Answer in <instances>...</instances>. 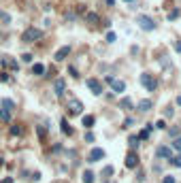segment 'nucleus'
Returning a JSON list of instances; mask_svg holds the SVG:
<instances>
[{
    "instance_id": "obj_1",
    "label": "nucleus",
    "mask_w": 181,
    "mask_h": 183,
    "mask_svg": "<svg viewBox=\"0 0 181 183\" xmlns=\"http://www.w3.org/2000/svg\"><path fill=\"white\" fill-rule=\"evenodd\" d=\"M41 36H43V30H38V28H26L24 34H21V40L24 43H36Z\"/></svg>"
},
{
    "instance_id": "obj_2",
    "label": "nucleus",
    "mask_w": 181,
    "mask_h": 183,
    "mask_svg": "<svg viewBox=\"0 0 181 183\" xmlns=\"http://www.w3.org/2000/svg\"><path fill=\"white\" fill-rule=\"evenodd\" d=\"M136 23H139V28L145 30V32H153V30H156V21L149 17V15H139V17H136Z\"/></svg>"
},
{
    "instance_id": "obj_3",
    "label": "nucleus",
    "mask_w": 181,
    "mask_h": 183,
    "mask_svg": "<svg viewBox=\"0 0 181 183\" xmlns=\"http://www.w3.org/2000/svg\"><path fill=\"white\" fill-rule=\"evenodd\" d=\"M141 83H143V87L147 92H153V90H156V85H158V83H156V79H153L149 73H143V74H141Z\"/></svg>"
},
{
    "instance_id": "obj_4",
    "label": "nucleus",
    "mask_w": 181,
    "mask_h": 183,
    "mask_svg": "<svg viewBox=\"0 0 181 183\" xmlns=\"http://www.w3.org/2000/svg\"><path fill=\"white\" fill-rule=\"evenodd\" d=\"M85 85L92 90L94 96H100V94H102V85H100V81H98V79H88V81H85Z\"/></svg>"
},
{
    "instance_id": "obj_5",
    "label": "nucleus",
    "mask_w": 181,
    "mask_h": 183,
    "mask_svg": "<svg viewBox=\"0 0 181 183\" xmlns=\"http://www.w3.org/2000/svg\"><path fill=\"white\" fill-rule=\"evenodd\" d=\"M68 53H71V45H64V47H60V49L55 51L54 60H55V62H62V60H66V57H68Z\"/></svg>"
},
{
    "instance_id": "obj_6",
    "label": "nucleus",
    "mask_w": 181,
    "mask_h": 183,
    "mask_svg": "<svg viewBox=\"0 0 181 183\" xmlns=\"http://www.w3.org/2000/svg\"><path fill=\"white\" fill-rule=\"evenodd\" d=\"M105 158V149H100V147H94L90 151V158H88V162H98V160H102Z\"/></svg>"
},
{
    "instance_id": "obj_7",
    "label": "nucleus",
    "mask_w": 181,
    "mask_h": 183,
    "mask_svg": "<svg viewBox=\"0 0 181 183\" xmlns=\"http://www.w3.org/2000/svg\"><path fill=\"white\" fill-rule=\"evenodd\" d=\"M136 166H139V155L134 151H130L126 155V168H136Z\"/></svg>"
},
{
    "instance_id": "obj_8",
    "label": "nucleus",
    "mask_w": 181,
    "mask_h": 183,
    "mask_svg": "<svg viewBox=\"0 0 181 183\" xmlns=\"http://www.w3.org/2000/svg\"><path fill=\"white\" fill-rule=\"evenodd\" d=\"M68 109H71L72 115H79V113L83 111V104H81V100H75V98H72L71 102H68Z\"/></svg>"
},
{
    "instance_id": "obj_9",
    "label": "nucleus",
    "mask_w": 181,
    "mask_h": 183,
    "mask_svg": "<svg viewBox=\"0 0 181 183\" xmlns=\"http://www.w3.org/2000/svg\"><path fill=\"white\" fill-rule=\"evenodd\" d=\"M156 155H158V158H168V160H170V158H173V153H170V147H166V145L158 147V149H156Z\"/></svg>"
},
{
    "instance_id": "obj_10",
    "label": "nucleus",
    "mask_w": 181,
    "mask_h": 183,
    "mask_svg": "<svg viewBox=\"0 0 181 183\" xmlns=\"http://www.w3.org/2000/svg\"><path fill=\"white\" fill-rule=\"evenodd\" d=\"M54 90H55V96H62V94H64V90H66V83H64V79H55Z\"/></svg>"
},
{
    "instance_id": "obj_11",
    "label": "nucleus",
    "mask_w": 181,
    "mask_h": 183,
    "mask_svg": "<svg viewBox=\"0 0 181 183\" xmlns=\"http://www.w3.org/2000/svg\"><path fill=\"white\" fill-rule=\"evenodd\" d=\"M111 85H113V92H115V94H122V92H126V83H124V81H117V79H113V81H111Z\"/></svg>"
},
{
    "instance_id": "obj_12",
    "label": "nucleus",
    "mask_w": 181,
    "mask_h": 183,
    "mask_svg": "<svg viewBox=\"0 0 181 183\" xmlns=\"http://www.w3.org/2000/svg\"><path fill=\"white\" fill-rule=\"evenodd\" d=\"M81 124H83V128H94V124H96V117L94 115H83V119H81Z\"/></svg>"
},
{
    "instance_id": "obj_13",
    "label": "nucleus",
    "mask_w": 181,
    "mask_h": 183,
    "mask_svg": "<svg viewBox=\"0 0 181 183\" xmlns=\"http://www.w3.org/2000/svg\"><path fill=\"white\" fill-rule=\"evenodd\" d=\"M32 73H34L36 77H43V74L47 73V66H45V64H32Z\"/></svg>"
},
{
    "instance_id": "obj_14",
    "label": "nucleus",
    "mask_w": 181,
    "mask_h": 183,
    "mask_svg": "<svg viewBox=\"0 0 181 183\" xmlns=\"http://www.w3.org/2000/svg\"><path fill=\"white\" fill-rule=\"evenodd\" d=\"M151 130H153V124H147V128L139 132V141H147V138H149V132H151Z\"/></svg>"
},
{
    "instance_id": "obj_15",
    "label": "nucleus",
    "mask_w": 181,
    "mask_h": 183,
    "mask_svg": "<svg viewBox=\"0 0 181 183\" xmlns=\"http://www.w3.org/2000/svg\"><path fill=\"white\" fill-rule=\"evenodd\" d=\"M151 107H153V102H151V100H141V102H139V111H141V113L151 111Z\"/></svg>"
},
{
    "instance_id": "obj_16",
    "label": "nucleus",
    "mask_w": 181,
    "mask_h": 183,
    "mask_svg": "<svg viewBox=\"0 0 181 183\" xmlns=\"http://www.w3.org/2000/svg\"><path fill=\"white\" fill-rule=\"evenodd\" d=\"M60 126H62V132H64L66 136H71V134H72V128H71V124H68L66 119H62V121H60Z\"/></svg>"
},
{
    "instance_id": "obj_17",
    "label": "nucleus",
    "mask_w": 181,
    "mask_h": 183,
    "mask_svg": "<svg viewBox=\"0 0 181 183\" xmlns=\"http://www.w3.org/2000/svg\"><path fill=\"white\" fill-rule=\"evenodd\" d=\"M2 109H9L11 113H13V109H15V102H13L11 98H2Z\"/></svg>"
},
{
    "instance_id": "obj_18",
    "label": "nucleus",
    "mask_w": 181,
    "mask_h": 183,
    "mask_svg": "<svg viewBox=\"0 0 181 183\" xmlns=\"http://www.w3.org/2000/svg\"><path fill=\"white\" fill-rule=\"evenodd\" d=\"M0 119H2V121H11V111L9 109H0Z\"/></svg>"
},
{
    "instance_id": "obj_19",
    "label": "nucleus",
    "mask_w": 181,
    "mask_h": 183,
    "mask_svg": "<svg viewBox=\"0 0 181 183\" xmlns=\"http://www.w3.org/2000/svg\"><path fill=\"white\" fill-rule=\"evenodd\" d=\"M83 183H94V172H92V170H85V172H83Z\"/></svg>"
},
{
    "instance_id": "obj_20",
    "label": "nucleus",
    "mask_w": 181,
    "mask_h": 183,
    "mask_svg": "<svg viewBox=\"0 0 181 183\" xmlns=\"http://www.w3.org/2000/svg\"><path fill=\"white\" fill-rule=\"evenodd\" d=\"M168 162L175 166V168H181V155H173V158L168 160Z\"/></svg>"
},
{
    "instance_id": "obj_21",
    "label": "nucleus",
    "mask_w": 181,
    "mask_h": 183,
    "mask_svg": "<svg viewBox=\"0 0 181 183\" xmlns=\"http://www.w3.org/2000/svg\"><path fill=\"white\" fill-rule=\"evenodd\" d=\"M19 134H21V126H19V124H13V126H11V136H19Z\"/></svg>"
},
{
    "instance_id": "obj_22",
    "label": "nucleus",
    "mask_w": 181,
    "mask_h": 183,
    "mask_svg": "<svg viewBox=\"0 0 181 183\" xmlns=\"http://www.w3.org/2000/svg\"><path fill=\"white\" fill-rule=\"evenodd\" d=\"M119 107H122V109H130V107H132V100H130V98H122Z\"/></svg>"
},
{
    "instance_id": "obj_23",
    "label": "nucleus",
    "mask_w": 181,
    "mask_h": 183,
    "mask_svg": "<svg viewBox=\"0 0 181 183\" xmlns=\"http://www.w3.org/2000/svg\"><path fill=\"white\" fill-rule=\"evenodd\" d=\"M6 66H11V70H19V64L15 62V60H11V57L6 60Z\"/></svg>"
},
{
    "instance_id": "obj_24",
    "label": "nucleus",
    "mask_w": 181,
    "mask_h": 183,
    "mask_svg": "<svg viewBox=\"0 0 181 183\" xmlns=\"http://www.w3.org/2000/svg\"><path fill=\"white\" fill-rule=\"evenodd\" d=\"M85 19H88L90 23H98V15H96V13H88V15H85Z\"/></svg>"
},
{
    "instance_id": "obj_25",
    "label": "nucleus",
    "mask_w": 181,
    "mask_h": 183,
    "mask_svg": "<svg viewBox=\"0 0 181 183\" xmlns=\"http://www.w3.org/2000/svg\"><path fill=\"white\" fill-rule=\"evenodd\" d=\"M128 145L132 147V149H134V147H139V136H130V138H128Z\"/></svg>"
},
{
    "instance_id": "obj_26",
    "label": "nucleus",
    "mask_w": 181,
    "mask_h": 183,
    "mask_svg": "<svg viewBox=\"0 0 181 183\" xmlns=\"http://www.w3.org/2000/svg\"><path fill=\"white\" fill-rule=\"evenodd\" d=\"M36 134H38V138H45V134H47V128H43V126H36Z\"/></svg>"
},
{
    "instance_id": "obj_27",
    "label": "nucleus",
    "mask_w": 181,
    "mask_h": 183,
    "mask_svg": "<svg viewBox=\"0 0 181 183\" xmlns=\"http://www.w3.org/2000/svg\"><path fill=\"white\" fill-rule=\"evenodd\" d=\"M0 19H2L4 23H11V15H9V13H4V11H0Z\"/></svg>"
},
{
    "instance_id": "obj_28",
    "label": "nucleus",
    "mask_w": 181,
    "mask_h": 183,
    "mask_svg": "<svg viewBox=\"0 0 181 183\" xmlns=\"http://www.w3.org/2000/svg\"><path fill=\"white\" fill-rule=\"evenodd\" d=\"M21 62H24V64H30V62H32V53H24L21 55Z\"/></svg>"
},
{
    "instance_id": "obj_29",
    "label": "nucleus",
    "mask_w": 181,
    "mask_h": 183,
    "mask_svg": "<svg viewBox=\"0 0 181 183\" xmlns=\"http://www.w3.org/2000/svg\"><path fill=\"white\" fill-rule=\"evenodd\" d=\"M153 128H158V130H164V128H166V124H164V119H158V121L153 124Z\"/></svg>"
},
{
    "instance_id": "obj_30",
    "label": "nucleus",
    "mask_w": 181,
    "mask_h": 183,
    "mask_svg": "<svg viewBox=\"0 0 181 183\" xmlns=\"http://www.w3.org/2000/svg\"><path fill=\"white\" fill-rule=\"evenodd\" d=\"M173 147H175L177 151H181V136H177V138L173 141Z\"/></svg>"
},
{
    "instance_id": "obj_31",
    "label": "nucleus",
    "mask_w": 181,
    "mask_h": 183,
    "mask_svg": "<svg viewBox=\"0 0 181 183\" xmlns=\"http://www.w3.org/2000/svg\"><path fill=\"white\" fill-rule=\"evenodd\" d=\"M102 175H105V177H111V175H113V166H105Z\"/></svg>"
},
{
    "instance_id": "obj_32",
    "label": "nucleus",
    "mask_w": 181,
    "mask_h": 183,
    "mask_svg": "<svg viewBox=\"0 0 181 183\" xmlns=\"http://www.w3.org/2000/svg\"><path fill=\"white\" fill-rule=\"evenodd\" d=\"M68 73H71V77H75V79L79 77V70H77L75 66H68Z\"/></svg>"
},
{
    "instance_id": "obj_33",
    "label": "nucleus",
    "mask_w": 181,
    "mask_h": 183,
    "mask_svg": "<svg viewBox=\"0 0 181 183\" xmlns=\"http://www.w3.org/2000/svg\"><path fill=\"white\" fill-rule=\"evenodd\" d=\"M115 32H107V43H115Z\"/></svg>"
},
{
    "instance_id": "obj_34",
    "label": "nucleus",
    "mask_w": 181,
    "mask_h": 183,
    "mask_svg": "<svg viewBox=\"0 0 181 183\" xmlns=\"http://www.w3.org/2000/svg\"><path fill=\"white\" fill-rule=\"evenodd\" d=\"M0 81H2V83H9V81H11V77H9L6 73H0Z\"/></svg>"
},
{
    "instance_id": "obj_35",
    "label": "nucleus",
    "mask_w": 181,
    "mask_h": 183,
    "mask_svg": "<svg viewBox=\"0 0 181 183\" xmlns=\"http://www.w3.org/2000/svg\"><path fill=\"white\" fill-rule=\"evenodd\" d=\"M179 17V11H170L168 13V21H173V19H177Z\"/></svg>"
},
{
    "instance_id": "obj_36",
    "label": "nucleus",
    "mask_w": 181,
    "mask_h": 183,
    "mask_svg": "<svg viewBox=\"0 0 181 183\" xmlns=\"http://www.w3.org/2000/svg\"><path fill=\"white\" fill-rule=\"evenodd\" d=\"M130 126H134V119L132 117H128L126 121H124V128H130Z\"/></svg>"
},
{
    "instance_id": "obj_37",
    "label": "nucleus",
    "mask_w": 181,
    "mask_h": 183,
    "mask_svg": "<svg viewBox=\"0 0 181 183\" xmlns=\"http://www.w3.org/2000/svg\"><path fill=\"white\" fill-rule=\"evenodd\" d=\"M85 141H88V143H94V134H92V132L85 134Z\"/></svg>"
},
{
    "instance_id": "obj_38",
    "label": "nucleus",
    "mask_w": 181,
    "mask_h": 183,
    "mask_svg": "<svg viewBox=\"0 0 181 183\" xmlns=\"http://www.w3.org/2000/svg\"><path fill=\"white\" fill-rule=\"evenodd\" d=\"M175 51L181 53V40H175Z\"/></svg>"
},
{
    "instance_id": "obj_39",
    "label": "nucleus",
    "mask_w": 181,
    "mask_h": 183,
    "mask_svg": "<svg viewBox=\"0 0 181 183\" xmlns=\"http://www.w3.org/2000/svg\"><path fill=\"white\" fill-rule=\"evenodd\" d=\"M162 183H175V177H164Z\"/></svg>"
},
{
    "instance_id": "obj_40",
    "label": "nucleus",
    "mask_w": 181,
    "mask_h": 183,
    "mask_svg": "<svg viewBox=\"0 0 181 183\" xmlns=\"http://www.w3.org/2000/svg\"><path fill=\"white\" fill-rule=\"evenodd\" d=\"M170 136H173V138H177V136H179V130L173 128V130H170Z\"/></svg>"
},
{
    "instance_id": "obj_41",
    "label": "nucleus",
    "mask_w": 181,
    "mask_h": 183,
    "mask_svg": "<svg viewBox=\"0 0 181 183\" xmlns=\"http://www.w3.org/2000/svg\"><path fill=\"white\" fill-rule=\"evenodd\" d=\"M30 179H32V181H38V179H41V172H32V177H30Z\"/></svg>"
},
{
    "instance_id": "obj_42",
    "label": "nucleus",
    "mask_w": 181,
    "mask_h": 183,
    "mask_svg": "<svg viewBox=\"0 0 181 183\" xmlns=\"http://www.w3.org/2000/svg\"><path fill=\"white\" fill-rule=\"evenodd\" d=\"M173 113H175L173 109H166V111H164V115H166V117H173Z\"/></svg>"
},
{
    "instance_id": "obj_43",
    "label": "nucleus",
    "mask_w": 181,
    "mask_h": 183,
    "mask_svg": "<svg viewBox=\"0 0 181 183\" xmlns=\"http://www.w3.org/2000/svg\"><path fill=\"white\" fill-rule=\"evenodd\" d=\"M0 183H13V179H11V177H6V179H2Z\"/></svg>"
},
{
    "instance_id": "obj_44",
    "label": "nucleus",
    "mask_w": 181,
    "mask_h": 183,
    "mask_svg": "<svg viewBox=\"0 0 181 183\" xmlns=\"http://www.w3.org/2000/svg\"><path fill=\"white\" fill-rule=\"evenodd\" d=\"M177 104H179V107H181V96H177Z\"/></svg>"
},
{
    "instance_id": "obj_45",
    "label": "nucleus",
    "mask_w": 181,
    "mask_h": 183,
    "mask_svg": "<svg viewBox=\"0 0 181 183\" xmlns=\"http://www.w3.org/2000/svg\"><path fill=\"white\" fill-rule=\"evenodd\" d=\"M2 164H4V160H0V166H2Z\"/></svg>"
},
{
    "instance_id": "obj_46",
    "label": "nucleus",
    "mask_w": 181,
    "mask_h": 183,
    "mask_svg": "<svg viewBox=\"0 0 181 183\" xmlns=\"http://www.w3.org/2000/svg\"><path fill=\"white\" fill-rule=\"evenodd\" d=\"M124 2H132V0H124Z\"/></svg>"
}]
</instances>
